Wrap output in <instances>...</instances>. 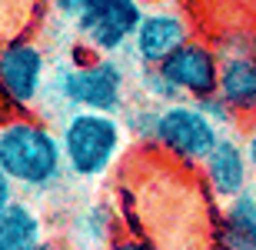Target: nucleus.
Instances as JSON below:
<instances>
[{"label":"nucleus","mask_w":256,"mask_h":250,"mask_svg":"<svg viewBox=\"0 0 256 250\" xmlns=\"http://www.w3.org/2000/svg\"><path fill=\"white\" fill-rule=\"evenodd\" d=\"M47 57L34 37H17L0 44V100L27 114L44 94Z\"/></svg>","instance_id":"nucleus-6"},{"label":"nucleus","mask_w":256,"mask_h":250,"mask_svg":"<svg viewBox=\"0 0 256 250\" xmlns=\"http://www.w3.org/2000/svg\"><path fill=\"white\" fill-rule=\"evenodd\" d=\"M160 104H140V107H130L126 110V130L133 134V140H150L156 137V124H160Z\"/></svg>","instance_id":"nucleus-15"},{"label":"nucleus","mask_w":256,"mask_h":250,"mask_svg":"<svg viewBox=\"0 0 256 250\" xmlns=\"http://www.w3.org/2000/svg\"><path fill=\"white\" fill-rule=\"evenodd\" d=\"M40 7H47V0H0V44L30 37Z\"/></svg>","instance_id":"nucleus-13"},{"label":"nucleus","mask_w":256,"mask_h":250,"mask_svg":"<svg viewBox=\"0 0 256 250\" xmlns=\"http://www.w3.org/2000/svg\"><path fill=\"white\" fill-rule=\"evenodd\" d=\"M86 4H90V0H47V7L54 10L57 17L70 20V24H74V20H76V14H80V10H84Z\"/></svg>","instance_id":"nucleus-16"},{"label":"nucleus","mask_w":256,"mask_h":250,"mask_svg":"<svg viewBox=\"0 0 256 250\" xmlns=\"http://www.w3.org/2000/svg\"><path fill=\"white\" fill-rule=\"evenodd\" d=\"M246 157H250V173H253V190H256V124L246 127Z\"/></svg>","instance_id":"nucleus-19"},{"label":"nucleus","mask_w":256,"mask_h":250,"mask_svg":"<svg viewBox=\"0 0 256 250\" xmlns=\"http://www.w3.org/2000/svg\"><path fill=\"white\" fill-rule=\"evenodd\" d=\"M0 120H4V114H0Z\"/></svg>","instance_id":"nucleus-21"},{"label":"nucleus","mask_w":256,"mask_h":250,"mask_svg":"<svg viewBox=\"0 0 256 250\" xmlns=\"http://www.w3.org/2000/svg\"><path fill=\"white\" fill-rule=\"evenodd\" d=\"M14 187H17V183L10 180L7 173H4V167H0V213H4L10 203H14Z\"/></svg>","instance_id":"nucleus-18"},{"label":"nucleus","mask_w":256,"mask_h":250,"mask_svg":"<svg viewBox=\"0 0 256 250\" xmlns=\"http://www.w3.org/2000/svg\"><path fill=\"white\" fill-rule=\"evenodd\" d=\"M216 94L226 100V107L236 114L240 124H256V54L223 57Z\"/></svg>","instance_id":"nucleus-11"},{"label":"nucleus","mask_w":256,"mask_h":250,"mask_svg":"<svg viewBox=\"0 0 256 250\" xmlns=\"http://www.w3.org/2000/svg\"><path fill=\"white\" fill-rule=\"evenodd\" d=\"M193 37L190 24L176 10H146L133 37V57L140 67H160L173 50Z\"/></svg>","instance_id":"nucleus-9"},{"label":"nucleus","mask_w":256,"mask_h":250,"mask_svg":"<svg viewBox=\"0 0 256 250\" xmlns=\"http://www.w3.org/2000/svg\"><path fill=\"white\" fill-rule=\"evenodd\" d=\"M223 134L226 130L220 124H213L196 100H180V104H166L160 110L153 147H160L173 164L200 167L210 157V150L220 144Z\"/></svg>","instance_id":"nucleus-4"},{"label":"nucleus","mask_w":256,"mask_h":250,"mask_svg":"<svg viewBox=\"0 0 256 250\" xmlns=\"http://www.w3.org/2000/svg\"><path fill=\"white\" fill-rule=\"evenodd\" d=\"M143 14L140 0H90L74 20L80 50L90 57H114L133 44Z\"/></svg>","instance_id":"nucleus-5"},{"label":"nucleus","mask_w":256,"mask_h":250,"mask_svg":"<svg viewBox=\"0 0 256 250\" xmlns=\"http://www.w3.org/2000/svg\"><path fill=\"white\" fill-rule=\"evenodd\" d=\"M34 250H60V247H57V243H54V240H44V243H37V247H34Z\"/></svg>","instance_id":"nucleus-20"},{"label":"nucleus","mask_w":256,"mask_h":250,"mask_svg":"<svg viewBox=\"0 0 256 250\" xmlns=\"http://www.w3.org/2000/svg\"><path fill=\"white\" fill-rule=\"evenodd\" d=\"M0 167L17 187L44 190L66 170L60 134L27 114L0 120Z\"/></svg>","instance_id":"nucleus-1"},{"label":"nucleus","mask_w":256,"mask_h":250,"mask_svg":"<svg viewBox=\"0 0 256 250\" xmlns=\"http://www.w3.org/2000/svg\"><path fill=\"white\" fill-rule=\"evenodd\" d=\"M203 177V187L213 200H233L243 190H253V173H250L246 144H240L233 134H223L220 144L210 150V157L196 167Z\"/></svg>","instance_id":"nucleus-8"},{"label":"nucleus","mask_w":256,"mask_h":250,"mask_svg":"<svg viewBox=\"0 0 256 250\" xmlns=\"http://www.w3.org/2000/svg\"><path fill=\"white\" fill-rule=\"evenodd\" d=\"M60 134L66 170L80 180H100L114 170L124 154V124L116 114H96V110H74L66 114Z\"/></svg>","instance_id":"nucleus-2"},{"label":"nucleus","mask_w":256,"mask_h":250,"mask_svg":"<svg viewBox=\"0 0 256 250\" xmlns=\"http://www.w3.org/2000/svg\"><path fill=\"white\" fill-rule=\"evenodd\" d=\"M140 90L146 94L150 104H160V107L180 104V100H183V97L176 94V87L160 74V67H140Z\"/></svg>","instance_id":"nucleus-14"},{"label":"nucleus","mask_w":256,"mask_h":250,"mask_svg":"<svg viewBox=\"0 0 256 250\" xmlns=\"http://www.w3.org/2000/svg\"><path fill=\"white\" fill-rule=\"evenodd\" d=\"M44 243V220L24 200H14L0 213V250H34Z\"/></svg>","instance_id":"nucleus-12"},{"label":"nucleus","mask_w":256,"mask_h":250,"mask_svg":"<svg viewBox=\"0 0 256 250\" xmlns=\"http://www.w3.org/2000/svg\"><path fill=\"white\" fill-rule=\"evenodd\" d=\"M54 90L74 110L116 114L126 100V74L114 57H84L57 70Z\"/></svg>","instance_id":"nucleus-3"},{"label":"nucleus","mask_w":256,"mask_h":250,"mask_svg":"<svg viewBox=\"0 0 256 250\" xmlns=\"http://www.w3.org/2000/svg\"><path fill=\"white\" fill-rule=\"evenodd\" d=\"M110 250H160L156 243L143 240V237H116L114 243H110Z\"/></svg>","instance_id":"nucleus-17"},{"label":"nucleus","mask_w":256,"mask_h":250,"mask_svg":"<svg viewBox=\"0 0 256 250\" xmlns=\"http://www.w3.org/2000/svg\"><path fill=\"white\" fill-rule=\"evenodd\" d=\"M220 70H223V57L220 50L206 40L190 37L186 44L173 50L170 57L160 64V74L176 87V94L183 100H203L220 90Z\"/></svg>","instance_id":"nucleus-7"},{"label":"nucleus","mask_w":256,"mask_h":250,"mask_svg":"<svg viewBox=\"0 0 256 250\" xmlns=\"http://www.w3.org/2000/svg\"><path fill=\"white\" fill-rule=\"evenodd\" d=\"M210 250H256V190L220 203Z\"/></svg>","instance_id":"nucleus-10"}]
</instances>
